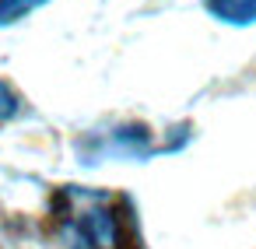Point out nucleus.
<instances>
[{"label":"nucleus","instance_id":"1","mask_svg":"<svg viewBox=\"0 0 256 249\" xmlns=\"http://www.w3.org/2000/svg\"><path fill=\"white\" fill-rule=\"evenodd\" d=\"M60 235L70 249H116L120 246V221L106 193L67 186L56 200Z\"/></svg>","mask_w":256,"mask_h":249},{"label":"nucleus","instance_id":"2","mask_svg":"<svg viewBox=\"0 0 256 249\" xmlns=\"http://www.w3.org/2000/svg\"><path fill=\"white\" fill-rule=\"evenodd\" d=\"M106 151H112V154H120V158H137V162L154 154L148 126H137V123H126V126L112 130V137H109Z\"/></svg>","mask_w":256,"mask_h":249},{"label":"nucleus","instance_id":"3","mask_svg":"<svg viewBox=\"0 0 256 249\" xmlns=\"http://www.w3.org/2000/svg\"><path fill=\"white\" fill-rule=\"evenodd\" d=\"M204 8L210 18L224 25H235V28L256 25V0H204Z\"/></svg>","mask_w":256,"mask_h":249},{"label":"nucleus","instance_id":"4","mask_svg":"<svg viewBox=\"0 0 256 249\" xmlns=\"http://www.w3.org/2000/svg\"><path fill=\"white\" fill-rule=\"evenodd\" d=\"M42 4H50V0H0V28H8V25L28 18V14L39 11Z\"/></svg>","mask_w":256,"mask_h":249},{"label":"nucleus","instance_id":"5","mask_svg":"<svg viewBox=\"0 0 256 249\" xmlns=\"http://www.w3.org/2000/svg\"><path fill=\"white\" fill-rule=\"evenodd\" d=\"M22 112V98L14 95V88L8 81H0V123L4 120H14Z\"/></svg>","mask_w":256,"mask_h":249}]
</instances>
